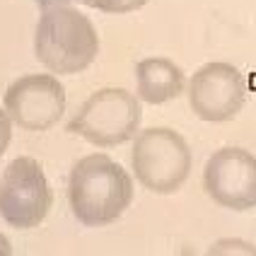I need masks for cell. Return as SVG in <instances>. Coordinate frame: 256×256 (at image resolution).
Here are the masks:
<instances>
[{
    "mask_svg": "<svg viewBox=\"0 0 256 256\" xmlns=\"http://www.w3.org/2000/svg\"><path fill=\"white\" fill-rule=\"evenodd\" d=\"M191 112L206 124H225L242 112L246 102V80L228 60L203 63L186 80L184 90Z\"/></svg>",
    "mask_w": 256,
    "mask_h": 256,
    "instance_id": "obj_7",
    "label": "cell"
},
{
    "mask_svg": "<svg viewBox=\"0 0 256 256\" xmlns=\"http://www.w3.org/2000/svg\"><path fill=\"white\" fill-rule=\"evenodd\" d=\"M191 170L194 152L179 130L150 126L136 133L130 148V174L145 191L172 196L188 182Z\"/></svg>",
    "mask_w": 256,
    "mask_h": 256,
    "instance_id": "obj_3",
    "label": "cell"
},
{
    "mask_svg": "<svg viewBox=\"0 0 256 256\" xmlns=\"http://www.w3.org/2000/svg\"><path fill=\"white\" fill-rule=\"evenodd\" d=\"M12 118L8 116V112L0 106V157L8 152L10 148V140H12Z\"/></svg>",
    "mask_w": 256,
    "mask_h": 256,
    "instance_id": "obj_11",
    "label": "cell"
},
{
    "mask_svg": "<svg viewBox=\"0 0 256 256\" xmlns=\"http://www.w3.org/2000/svg\"><path fill=\"white\" fill-rule=\"evenodd\" d=\"M94 22L72 5L44 8L34 27V58L54 75L85 72L100 56Z\"/></svg>",
    "mask_w": 256,
    "mask_h": 256,
    "instance_id": "obj_2",
    "label": "cell"
},
{
    "mask_svg": "<svg viewBox=\"0 0 256 256\" xmlns=\"http://www.w3.org/2000/svg\"><path fill=\"white\" fill-rule=\"evenodd\" d=\"M68 94L54 72H27L12 80L2 94V109L14 126L29 133L54 128L66 114Z\"/></svg>",
    "mask_w": 256,
    "mask_h": 256,
    "instance_id": "obj_6",
    "label": "cell"
},
{
    "mask_svg": "<svg viewBox=\"0 0 256 256\" xmlns=\"http://www.w3.org/2000/svg\"><path fill=\"white\" fill-rule=\"evenodd\" d=\"M208 256H230V254H246L256 256V244L246 242V240H237V237H228V240H218L206 249Z\"/></svg>",
    "mask_w": 256,
    "mask_h": 256,
    "instance_id": "obj_10",
    "label": "cell"
},
{
    "mask_svg": "<svg viewBox=\"0 0 256 256\" xmlns=\"http://www.w3.org/2000/svg\"><path fill=\"white\" fill-rule=\"evenodd\" d=\"M142 124V102L126 87L92 92L68 121V133L94 148H116L133 140Z\"/></svg>",
    "mask_w": 256,
    "mask_h": 256,
    "instance_id": "obj_4",
    "label": "cell"
},
{
    "mask_svg": "<svg viewBox=\"0 0 256 256\" xmlns=\"http://www.w3.org/2000/svg\"><path fill=\"white\" fill-rule=\"evenodd\" d=\"M72 2H80L85 8H92V10H100V12H106V14H112V10L116 5V0H72Z\"/></svg>",
    "mask_w": 256,
    "mask_h": 256,
    "instance_id": "obj_13",
    "label": "cell"
},
{
    "mask_svg": "<svg viewBox=\"0 0 256 256\" xmlns=\"http://www.w3.org/2000/svg\"><path fill=\"white\" fill-rule=\"evenodd\" d=\"M42 8H51V5H70L72 0H36Z\"/></svg>",
    "mask_w": 256,
    "mask_h": 256,
    "instance_id": "obj_15",
    "label": "cell"
},
{
    "mask_svg": "<svg viewBox=\"0 0 256 256\" xmlns=\"http://www.w3.org/2000/svg\"><path fill=\"white\" fill-rule=\"evenodd\" d=\"M150 0H116L114 10H112V14H128V12H136V10H140V8H145Z\"/></svg>",
    "mask_w": 256,
    "mask_h": 256,
    "instance_id": "obj_12",
    "label": "cell"
},
{
    "mask_svg": "<svg viewBox=\"0 0 256 256\" xmlns=\"http://www.w3.org/2000/svg\"><path fill=\"white\" fill-rule=\"evenodd\" d=\"M203 191L215 206L246 213L256 208V155L240 145L218 148L203 167Z\"/></svg>",
    "mask_w": 256,
    "mask_h": 256,
    "instance_id": "obj_8",
    "label": "cell"
},
{
    "mask_svg": "<svg viewBox=\"0 0 256 256\" xmlns=\"http://www.w3.org/2000/svg\"><path fill=\"white\" fill-rule=\"evenodd\" d=\"M10 254H12V242L0 232V256H10Z\"/></svg>",
    "mask_w": 256,
    "mask_h": 256,
    "instance_id": "obj_14",
    "label": "cell"
},
{
    "mask_svg": "<svg viewBox=\"0 0 256 256\" xmlns=\"http://www.w3.org/2000/svg\"><path fill=\"white\" fill-rule=\"evenodd\" d=\"M186 90V72L167 56H148L136 63V94L145 104H167L182 97Z\"/></svg>",
    "mask_w": 256,
    "mask_h": 256,
    "instance_id": "obj_9",
    "label": "cell"
},
{
    "mask_svg": "<svg viewBox=\"0 0 256 256\" xmlns=\"http://www.w3.org/2000/svg\"><path fill=\"white\" fill-rule=\"evenodd\" d=\"M136 196L133 174L114 157L90 152L68 174V208L85 228H109L126 213Z\"/></svg>",
    "mask_w": 256,
    "mask_h": 256,
    "instance_id": "obj_1",
    "label": "cell"
},
{
    "mask_svg": "<svg viewBox=\"0 0 256 256\" xmlns=\"http://www.w3.org/2000/svg\"><path fill=\"white\" fill-rule=\"evenodd\" d=\"M54 208V188L42 162L29 155L14 157L0 174V218L8 228H39Z\"/></svg>",
    "mask_w": 256,
    "mask_h": 256,
    "instance_id": "obj_5",
    "label": "cell"
}]
</instances>
